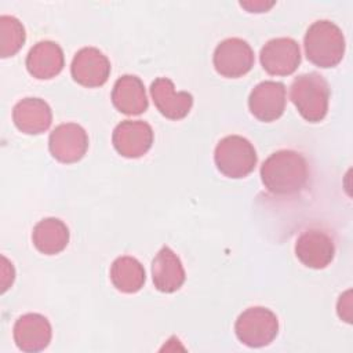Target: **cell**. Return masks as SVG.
Returning <instances> with one entry per match:
<instances>
[{
	"label": "cell",
	"mask_w": 353,
	"mask_h": 353,
	"mask_svg": "<svg viewBox=\"0 0 353 353\" xmlns=\"http://www.w3.org/2000/svg\"><path fill=\"white\" fill-rule=\"evenodd\" d=\"M70 73L80 85L94 88L103 85L110 74V62L108 57L95 47L79 50L72 61Z\"/></svg>",
	"instance_id": "obj_9"
},
{
	"label": "cell",
	"mask_w": 353,
	"mask_h": 353,
	"mask_svg": "<svg viewBox=\"0 0 353 353\" xmlns=\"http://www.w3.org/2000/svg\"><path fill=\"white\" fill-rule=\"evenodd\" d=\"M12 120L19 131L37 135L51 125L52 112L48 103L40 98H23L14 106Z\"/></svg>",
	"instance_id": "obj_16"
},
{
	"label": "cell",
	"mask_w": 353,
	"mask_h": 353,
	"mask_svg": "<svg viewBox=\"0 0 353 353\" xmlns=\"http://www.w3.org/2000/svg\"><path fill=\"white\" fill-rule=\"evenodd\" d=\"M237 339L250 347L268 346L279 334L277 316L262 306L245 309L236 320Z\"/></svg>",
	"instance_id": "obj_5"
},
{
	"label": "cell",
	"mask_w": 353,
	"mask_h": 353,
	"mask_svg": "<svg viewBox=\"0 0 353 353\" xmlns=\"http://www.w3.org/2000/svg\"><path fill=\"white\" fill-rule=\"evenodd\" d=\"M110 280L113 285L125 294L138 292L146 280L142 263L128 255L114 259L110 268Z\"/></svg>",
	"instance_id": "obj_20"
},
{
	"label": "cell",
	"mask_w": 353,
	"mask_h": 353,
	"mask_svg": "<svg viewBox=\"0 0 353 353\" xmlns=\"http://www.w3.org/2000/svg\"><path fill=\"white\" fill-rule=\"evenodd\" d=\"M52 336L51 324L43 314L26 313L14 324V341L18 349L28 353L44 350Z\"/></svg>",
	"instance_id": "obj_13"
},
{
	"label": "cell",
	"mask_w": 353,
	"mask_h": 353,
	"mask_svg": "<svg viewBox=\"0 0 353 353\" xmlns=\"http://www.w3.org/2000/svg\"><path fill=\"white\" fill-rule=\"evenodd\" d=\"M65 65L62 48L51 40H43L34 44L26 57L28 72L39 79L48 80L59 74Z\"/></svg>",
	"instance_id": "obj_15"
},
{
	"label": "cell",
	"mask_w": 353,
	"mask_h": 353,
	"mask_svg": "<svg viewBox=\"0 0 353 353\" xmlns=\"http://www.w3.org/2000/svg\"><path fill=\"white\" fill-rule=\"evenodd\" d=\"M214 160L221 174L239 179L254 171L258 159L255 148L248 139L240 135H228L218 142Z\"/></svg>",
	"instance_id": "obj_4"
},
{
	"label": "cell",
	"mask_w": 353,
	"mask_h": 353,
	"mask_svg": "<svg viewBox=\"0 0 353 353\" xmlns=\"http://www.w3.org/2000/svg\"><path fill=\"white\" fill-rule=\"evenodd\" d=\"M352 291L347 290L346 292H343L339 299H338V305H336V310H338V316L346 321V323H352Z\"/></svg>",
	"instance_id": "obj_22"
},
{
	"label": "cell",
	"mask_w": 353,
	"mask_h": 353,
	"mask_svg": "<svg viewBox=\"0 0 353 353\" xmlns=\"http://www.w3.org/2000/svg\"><path fill=\"white\" fill-rule=\"evenodd\" d=\"M290 98L306 121L319 123L328 112L330 87L321 74L316 72L305 73L294 79Z\"/></svg>",
	"instance_id": "obj_3"
},
{
	"label": "cell",
	"mask_w": 353,
	"mask_h": 353,
	"mask_svg": "<svg viewBox=\"0 0 353 353\" xmlns=\"http://www.w3.org/2000/svg\"><path fill=\"white\" fill-rule=\"evenodd\" d=\"M296 258L307 268L324 269L335 255V245L330 234L320 229L305 230L295 243Z\"/></svg>",
	"instance_id": "obj_12"
},
{
	"label": "cell",
	"mask_w": 353,
	"mask_h": 353,
	"mask_svg": "<svg viewBox=\"0 0 353 353\" xmlns=\"http://www.w3.org/2000/svg\"><path fill=\"white\" fill-rule=\"evenodd\" d=\"M212 61L218 74L237 79L248 73L254 66V51L245 40L229 37L216 46Z\"/></svg>",
	"instance_id": "obj_6"
},
{
	"label": "cell",
	"mask_w": 353,
	"mask_h": 353,
	"mask_svg": "<svg viewBox=\"0 0 353 353\" xmlns=\"http://www.w3.org/2000/svg\"><path fill=\"white\" fill-rule=\"evenodd\" d=\"M150 95L157 110L171 120L186 117L193 105V97L186 91H175L174 83L167 77H159L152 83Z\"/></svg>",
	"instance_id": "obj_14"
},
{
	"label": "cell",
	"mask_w": 353,
	"mask_h": 353,
	"mask_svg": "<svg viewBox=\"0 0 353 353\" xmlns=\"http://www.w3.org/2000/svg\"><path fill=\"white\" fill-rule=\"evenodd\" d=\"M152 279L154 287L165 294L178 291L185 283V269L178 255L167 245L156 254L152 262Z\"/></svg>",
	"instance_id": "obj_17"
},
{
	"label": "cell",
	"mask_w": 353,
	"mask_h": 353,
	"mask_svg": "<svg viewBox=\"0 0 353 353\" xmlns=\"http://www.w3.org/2000/svg\"><path fill=\"white\" fill-rule=\"evenodd\" d=\"M32 241L41 254L55 255L66 248L69 243V229L58 218H46L34 225Z\"/></svg>",
	"instance_id": "obj_19"
},
{
	"label": "cell",
	"mask_w": 353,
	"mask_h": 353,
	"mask_svg": "<svg viewBox=\"0 0 353 353\" xmlns=\"http://www.w3.org/2000/svg\"><path fill=\"white\" fill-rule=\"evenodd\" d=\"M48 148L52 157L61 163H76L81 160L88 149V135L76 123L57 125L48 138Z\"/></svg>",
	"instance_id": "obj_7"
},
{
	"label": "cell",
	"mask_w": 353,
	"mask_h": 353,
	"mask_svg": "<svg viewBox=\"0 0 353 353\" xmlns=\"http://www.w3.org/2000/svg\"><path fill=\"white\" fill-rule=\"evenodd\" d=\"M306 58L319 68L336 66L345 54V37L342 30L331 21H316L306 30Z\"/></svg>",
	"instance_id": "obj_2"
},
{
	"label": "cell",
	"mask_w": 353,
	"mask_h": 353,
	"mask_svg": "<svg viewBox=\"0 0 353 353\" xmlns=\"http://www.w3.org/2000/svg\"><path fill=\"white\" fill-rule=\"evenodd\" d=\"M26 39L22 22L12 15L0 17V57L8 58L15 55Z\"/></svg>",
	"instance_id": "obj_21"
},
{
	"label": "cell",
	"mask_w": 353,
	"mask_h": 353,
	"mask_svg": "<svg viewBox=\"0 0 353 353\" xmlns=\"http://www.w3.org/2000/svg\"><path fill=\"white\" fill-rule=\"evenodd\" d=\"M1 261H3V265H1V291L6 292L7 288H8V287L12 284V281H14L15 272H14L12 263H10L6 256H1Z\"/></svg>",
	"instance_id": "obj_23"
},
{
	"label": "cell",
	"mask_w": 353,
	"mask_h": 353,
	"mask_svg": "<svg viewBox=\"0 0 353 353\" xmlns=\"http://www.w3.org/2000/svg\"><path fill=\"white\" fill-rule=\"evenodd\" d=\"M285 103V85L273 80H266L256 84L248 97V108L251 114L259 121L265 123L277 120L284 113Z\"/></svg>",
	"instance_id": "obj_10"
},
{
	"label": "cell",
	"mask_w": 353,
	"mask_h": 353,
	"mask_svg": "<svg viewBox=\"0 0 353 353\" xmlns=\"http://www.w3.org/2000/svg\"><path fill=\"white\" fill-rule=\"evenodd\" d=\"M262 68L273 76H290L301 63L299 44L291 37L269 40L259 54Z\"/></svg>",
	"instance_id": "obj_8"
},
{
	"label": "cell",
	"mask_w": 353,
	"mask_h": 353,
	"mask_svg": "<svg viewBox=\"0 0 353 353\" xmlns=\"http://www.w3.org/2000/svg\"><path fill=\"white\" fill-rule=\"evenodd\" d=\"M309 178L305 157L295 150H277L261 167L263 186L276 196H291L301 192Z\"/></svg>",
	"instance_id": "obj_1"
},
{
	"label": "cell",
	"mask_w": 353,
	"mask_h": 353,
	"mask_svg": "<svg viewBox=\"0 0 353 353\" xmlns=\"http://www.w3.org/2000/svg\"><path fill=\"white\" fill-rule=\"evenodd\" d=\"M114 108L124 114H141L148 109V97L143 83L134 74H124L116 80L112 90Z\"/></svg>",
	"instance_id": "obj_18"
},
{
	"label": "cell",
	"mask_w": 353,
	"mask_h": 353,
	"mask_svg": "<svg viewBox=\"0 0 353 353\" xmlns=\"http://www.w3.org/2000/svg\"><path fill=\"white\" fill-rule=\"evenodd\" d=\"M276 3L274 1H241L240 6L250 12H266L269 8H272Z\"/></svg>",
	"instance_id": "obj_24"
},
{
	"label": "cell",
	"mask_w": 353,
	"mask_h": 353,
	"mask_svg": "<svg viewBox=\"0 0 353 353\" xmlns=\"http://www.w3.org/2000/svg\"><path fill=\"white\" fill-rule=\"evenodd\" d=\"M112 142L123 157L138 159L152 148L153 130L142 120H124L113 130Z\"/></svg>",
	"instance_id": "obj_11"
}]
</instances>
